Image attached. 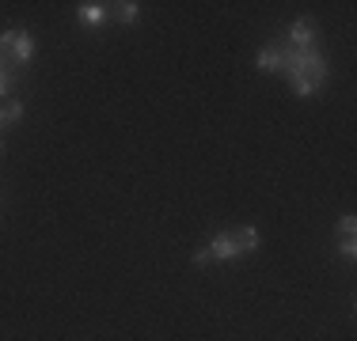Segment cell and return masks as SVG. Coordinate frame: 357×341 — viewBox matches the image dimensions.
<instances>
[{"label":"cell","mask_w":357,"mask_h":341,"mask_svg":"<svg viewBox=\"0 0 357 341\" xmlns=\"http://www.w3.org/2000/svg\"><path fill=\"white\" fill-rule=\"evenodd\" d=\"M338 254H342L346 262H354V258H357V243H354V235H338Z\"/></svg>","instance_id":"11"},{"label":"cell","mask_w":357,"mask_h":341,"mask_svg":"<svg viewBox=\"0 0 357 341\" xmlns=\"http://www.w3.org/2000/svg\"><path fill=\"white\" fill-rule=\"evenodd\" d=\"M0 156H4V136H0Z\"/></svg>","instance_id":"13"},{"label":"cell","mask_w":357,"mask_h":341,"mask_svg":"<svg viewBox=\"0 0 357 341\" xmlns=\"http://www.w3.org/2000/svg\"><path fill=\"white\" fill-rule=\"evenodd\" d=\"M255 68L259 72H278V46H262L259 57H255Z\"/></svg>","instance_id":"8"},{"label":"cell","mask_w":357,"mask_h":341,"mask_svg":"<svg viewBox=\"0 0 357 341\" xmlns=\"http://www.w3.org/2000/svg\"><path fill=\"white\" fill-rule=\"evenodd\" d=\"M76 19L84 27H103L110 19V4H103V0H84V4H76Z\"/></svg>","instance_id":"4"},{"label":"cell","mask_w":357,"mask_h":341,"mask_svg":"<svg viewBox=\"0 0 357 341\" xmlns=\"http://www.w3.org/2000/svg\"><path fill=\"white\" fill-rule=\"evenodd\" d=\"M23 114H27V106L20 99H4L0 102V129H12L15 122H23Z\"/></svg>","instance_id":"6"},{"label":"cell","mask_w":357,"mask_h":341,"mask_svg":"<svg viewBox=\"0 0 357 341\" xmlns=\"http://www.w3.org/2000/svg\"><path fill=\"white\" fill-rule=\"evenodd\" d=\"M0 65H4V57H0Z\"/></svg>","instance_id":"14"},{"label":"cell","mask_w":357,"mask_h":341,"mask_svg":"<svg viewBox=\"0 0 357 341\" xmlns=\"http://www.w3.org/2000/svg\"><path fill=\"white\" fill-rule=\"evenodd\" d=\"M240 258V243H236V232H220L217 239H209L206 246H198V251L190 254L194 266H206V262H232Z\"/></svg>","instance_id":"3"},{"label":"cell","mask_w":357,"mask_h":341,"mask_svg":"<svg viewBox=\"0 0 357 341\" xmlns=\"http://www.w3.org/2000/svg\"><path fill=\"white\" fill-rule=\"evenodd\" d=\"M278 76H285L289 88L301 99H312L323 84L331 80V68H327V57H323L316 46H308V49L278 46Z\"/></svg>","instance_id":"1"},{"label":"cell","mask_w":357,"mask_h":341,"mask_svg":"<svg viewBox=\"0 0 357 341\" xmlns=\"http://www.w3.org/2000/svg\"><path fill=\"white\" fill-rule=\"evenodd\" d=\"M285 38H289V46H296V49L316 46V23H312V19H293V23H289V31H285Z\"/></svg>","instance_id":"5"},{"label":"cell","mask_w":357,"mask_h":341,"mask_svg":"<svg viewBox=\"0 0 357 341\" xmlns=\"http://www.w3.org/2000/svg\"><path fill=\"white\" fill-rule=\"evenodd\" d=\"M338 235H357V216L354 212H346V216L338 220Z\"/></svg>","instance_id":"12"},{"label":"cell","mask_w":357,"mask_h":341,"mask_svg":"<svg viewBox=\"0 0 357 341\" xmlns=\"http://www.w3.org/2000/svg\"><path fill=\"white\" fill-rule=\"evenodd\" d=\"M114 15H118V23H122V27H133V23H137V15H141V4H137V0H122V4H114Z\"/></svg>","instance_id":"7"},{"label":"cell","mask_w":357,"mask_h":341,"mask_svg":"<svg viewBox=\"0 0 357 341\" xmlns=\"http://www.w3.org/2000/svg\"><path fill=\"white\" fill-rule=\"evenodd\" d=\"M38 46H35V34L27 27H8L0 31V57H4L8 68H15V72H23L31 61H35Z\"/></svg>","instance_id":"2"},{"label":"cell","mask_w":357,"mask_h":341,"mask_svg":"<svg viewBox=\"0 0 357 341\" xmlns=\"http://www.w3.org/2000/svg\"><path fill=\"white\" fill-rule=\"evenodd\" d=\"M15 84H20V72H15V68H8V65H0V102L12 99Z\"/></svg>","instance_id":"9"},{"label":"cell","mask_w":357,"mask_h":341,"mask_svg":"<svg viewBox=\"0 0 357 341\" xmlns=\"http://www.w3.org/2000/svg\"><path fill=\"white\" fill-rule=\"evenodd\" d=\"M236 243H240V254H255L259 251V232L255 228H236Z\"/></svg>","instance_id":"10"}]
</instances>
